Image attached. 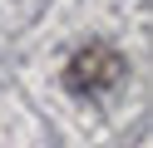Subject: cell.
<instances>
[{
	"instance_id": "6da1fadb",
	"label": "cell",
	"mask_w": 153,
	"mask_h": 148,
	"mask_svg": "<svg viewBox=\"0 0 153 148\" xmlns=\"http://www.w3.org/2000/svg\"><path fill=\"white\" fill-rule=\"evenodd\" d=\"M119 79H123V59L114 54L109 45L79 49V54L69 59V69H64V84H69L74 94H104V89H114Z\"/></svg>"
}]
</instances>
